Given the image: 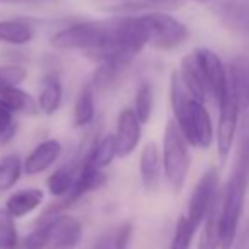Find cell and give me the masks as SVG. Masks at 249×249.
<instances>
[{
	"label": "cell",
	"mask_w": 249,
	"mask_h": 249,
	"mask_svg": "<svg viewBox=\"0 0 249 249\" xmlns=\"http://www.w3.org/2000/svg\"><path fill=\"white\" fill-rule=\"evenodd\" d=\"M115 156H117V151H115L114 134H105L102 138L93 139L82 160L90 161L93 166L104 170V168H107L114 161Z\"/></svg>",
	"instance_id": "obj_20"
},
{
	"label": "cell",
	"mask_w": 249,
	"mask_h": 249,
	"mask_svg": "<svg viewBox=\"0 0 249 249\" xmlns=\"http://www.w3.org/2000/svg\"><path fill=\"white\" fill-rule=\"evenodd\" d=\"M22 173V161L17 154H9L2 158L0 160V194L16 187Z\"/></svg>",
	"instance_id": "obj_24"
},
{
	"label": "cell",
	"mask_w": 249,
	"mask_h": 249,
	"mask_svg": "<svg viewBox=\"0 0 249 249\" xmlns=\"http://www.w3.org/2000/svg\"><path fill=\"white\" fill-rule=\"evenodd\" d=\"M19 246L20 239L16 217L5 207H0V249H19Z\"/></svg>",
	"instance_id": "obj_25"
},
{
	"label": "cell",
	"mask_w": 249,
	"mask_h": 249,
	"mask_svg": "<svg viewBox=\"0 0 249 249\" xmlns=\"http://www.w3.org/2000/svg\"><path fill=\"white\" fill-rule=\"evenodd\" d=\"M171 105L175 112V122L180 127L188 144L207 149L212 144L213 127L210 115L203 102L192 97L178 71L171 75Z\"/></svg>",
	"instance_id": "obj_2"
},
{
	"label": "cell",
	"mask_w": 249,
	"mask_h": 249,
	"mask_svg": "<svg viewBox=\"0 0 249 249\" xmlns=\"http://www.w3.org/2000/svg\"><path fill=\"white\" fill-rule=\"evenodd\" d=\"M131 236H132V224L131 222L122 224V226L114 232L115 249H127L129 241H131Z\"/></svg>",
	"instance_id": "obj_32"
},
{
	"label": "cell",
	"mask_w": 249,
	"mask_h": 249,
	"mask_svg": "<svg viewBox=\"0 0 249 249\" xmlns=\"http://www.w3.org/2000/svg\"><path fill=\"white\" fill-rule=\"evenodd\" d=\"M163 166L171 188L180 194L190 170V149L185 136L175 121H168L163 136Z\"/></svg>",
	"instance_id": "obj_4"
},
{
	"label": "cell",
	"mask_w": 249,
	"mask_h": 249,
	"mask_svg": "<svg viewBox=\"0 0 249 249\" xmlns=\"http://www.w3.org/2000/svg\"><path fill=\"white\" fill-rule=\"evenodd\" d=\"M63 146L58 139H46L39 142L24 160L22 171L29 177H36L48 171L61 156Z\"/></svg>",
	"instance_id": "obj_13"
},
{
	"label": "cell",
	"mask_w": 249,
	"mask_h": 249,
	"mask_svg": "<svg viewBox=\"0 0 249 249\" xmlns=\"http://www.w3.org/2000/svg\"><path fill=\"white\" fill-rule=\"evenodd\" d=\"M197 232V227L194 224H190V220L187 219V215H181L177 222L173 234V241H171L170 249H190L192 237Z\"/></svg>",
	"instance_id": "obj_29"
},
{
	"label": "cell",
	"mask_w": 249,
	"mask_h": 249,
	"mask_svg": "<svg viewBox=\"0 0 249 249\" xmlns=\"http://www.w3.org/2000/svg\"><path fill=\"white\" fill-rule=\"evenodd\" d=\"M226 29L249 34V0H200Z\"/></svg>",
	"instance_id": "obj_6"
},
{
	"label": "cell",
	"mask_w": 249,
	"mask_h": 249,
	"mask_svg": "<svg viewBox=\"0 0 249 249\" xmlns=\"http://www.w3.org/2000/svg\"><path fill=\"white\" fill-rule=\"evenodd\" d=\"M227 92L234 95L241 110L249 108V59L236 58L227 68Z\"/></svg>",
	"instance_id": "obj_14"
},
{
	"label": "cell",
	"mask_w": 249,
	"mask_h": 249,
	"mask_svg": "<svg viewBox=\"0 0 249 249\" xmlns=\"http://www.w3.org/2000/svg\"><path fill=\"white\" fill-rule=\"evenodd\" d=\"M205 226L200 234L198 249H219V234H217V210L212 205L205 219Z\"/></svg>",
	"instance_id": "obj_28"
},
{
	"label": "cell",
	"mask_w": 249,
	"mask_h": 249,
	"mask_svg": "<svg viewBox=\"0 0 249 249\" xmlns=\"http://www.w3.org/2000/svg\"><path fill=\"white\" fill-rule=\"evenodd\" d=\"M33 36H34L33 27L26 20H20V19L0 20V43L22 46V44L31 43Z\"/></svg>",
	"instance_id": "obj_23"
},
{
	"label": "cell",
	"mask_w": 249,
	"mask_h": 249,
	"mask_svg": "<svg viewBox=\"0 0 249 249\" xmlns=\"http://www.w3.org/2000/svg\"><path fill=\"white\" fill-rule=\"evenodd\" d=\"M95 119V89L92 83H85L80 89L73 108V124L75 127H87Z\"/></svg>",
	"instance_id": "obj_19"
},
{
	"label": "cell",
	"mask_w": 249,
	"mask_h": 249,
	"mask_svg": "<svg viewBox=\"0 0 249 249\" xmlns=\"http://www.w3.org/2000/svg\"><path fill=\"white\" fill-rule=\"evenodd\" d=\"M188 0H93L100 12L134 14L141 10H177L187 5Z\"/></svg>",
	"instance_id": "obj_11"
},
{
	"label": "cell",
	"mask_w": 249,
	"mask_h": 249,
	"mask_svg": "<svg viewBox=\"0 0 249 249\" xmlns=\"http://www.w3.org/2000/svg\"><path fill=\"white\" fill-rule=\"evenodd\" d=\"M241 112L243 110L237 100L226 90L224 99L219 102V124H217V151L220 160H226L229 156L234 138H236Z\"/></svg>",
	"instance_id": "obj_9"
},
{
	"label": "cell",
	"mask_w": 249,
	"mask_h": 249,
	"mask_svg": "<svg viewBox=\"0 0 249 249\" xmlns=\"http://www.w3.org/2000/svg\"><path fill=\"white\" fill-rule=\"evenodd\" d=\"M115 17L105 20H83L58 31L51 37V46L56 50H82L92 58L102 59L114 37Z\"/></svg>",
	"instance_id": "obj_3"
},
{
	"label": "cell",
	"mask_w": 249,
	"mask_h": 249,
	"mask_svg": "<svg viewBox=\"0 0 249 249\" xmlns=\"http://www.w3.org/2000/svg\"><path fill=\"white\" fill-rule=\"evenodd\" d=\"M115 151L117 158H127L138 148L141 139V122L132 108H122L115 129Z\"/></svg>",
	"instance_id": "obj_12"
},
{
	"label": "cell",
	"mask_w": 249,
	"mask_h": 249,
	"mask_svg": "<svg viewBox=\"0 0 249 249\" xmlns=\"http://www.w3.org/2000/svg\"><path fill=\"white\" fill-rule=\"evenodd\" d=\"M22 249H48V227L46 222L37 226L22 239Z\"/></svg>",
	"instance_id": "obj_30"
},
{
	"label": "cell",
	"mask_w": 249,
	"mask_h": 249,
	"mask_svg": "<svg viewBox=\"0 0 249 249\" xmlns=\"http://www.w3.org/2000/svg\"><path fill=\"white\" fill-rule=\"evenodd\" d=\"M154 107V90L149 82H142L136 90V99H134V114L138 115L139 122L146 124L151 119Z\"/></svg>",
	"instance_id": "obj_26"
},
{
	"label": "cell",
	"mask_w": 249,
	"mask_h": 249,
	"mask_svg": "<svg viewBox=\"0 0 249 249\" xmlns=\"http://www.w3.org/2000/svg\"><path fill=\"white\" fill-rule=\"evenodd\" d=\"M27 78V71L19 65L0 66V85H19Z\"/></svg>",
	"instance_id": "obj_31"
},
{
	"label": "cell",
	"mask_w": 249,
	"mask_h": 249,
	"mask_svg": "<svg viewBox=\"0 0 249 249\" xmlns=\"http://www.w3.org/2000/svg\"><path fill=\"white\" fill-rule=\"evenodd\" d=\"M48 227V249H73L82 239V222L71 213L59 212L43 220Z\"/></svg>",
	"instance_id": "obj_8"
},
{
	"label": "cell",
	"mask_w": 249,
	"mask_h": 249,
	"mask_svg": "<svg viewBox=\"0 0 249 249\" xmlns=\"http://www.w3.org/2000/svg\"><path fill=\"white\" fill-rule=\"evenodd\" d=\"M93 249H115V243H114V232L112 234H105L102 236L99 241L95 243Z\"/></svg>",
	"instance_id": "obj_34"
},
{
	"label": "cell",
	"mask_w": 249,
	"mask_h": 249,
	"mask_svg": "<svg viewBox=\"0 0 249 249\" xmlns=\"http://www.w3.org/2000/svg\"><path fill=\"white\" fill-rule=\"evenodd\" d=\"M78 168H80V160L76 158L75 161L71 163L65 164V166L58 168L56 171L48 177V190L54 198H61L71 190L73 183H75V178L76 173H78Z\"/></svg>",
	"instance_id": "obj_21"
},
{
	"label": "cell",
	"mask_w": 249,
	"mask_h": 249,
	"mask_svg": "<svg viewBox=\"0 0 249 249\" xmlns=\"http://www.w3.org/2000/svg\"><path fill=\"white\" fill-rule=\"evenodd\" d=\"M142 22L148 31V44L156 50L170 51L181 46L188 37V27L161 10L144 14Z\"/></svg>",
	"instance_id": "obj_5"
},
{
	"label": "cell",
	"mask_w": 249,
	"mask_h": 249,
	"mask_svg": "<svg viewBox=\"0 0 249 249\" xmlns=\"http://www.w3.org/2000/svg\"><path fill=\"white\" fill-rule=\"evenodd\" d=\"M180 78L183 80L185 87L188 89V92L192 93L194 99H197L200 102H205L207 95V87H205V80H203V73L200 68V61L197 51H192L181 59V66L180 71H178Z\"/></svg>",
	"instance_id": "obj_16"
},
{
	"label": "cell",
	"mask_w": 249,
	"mask_h": 249,
	"mask_svg": "<svg viewBox=\"0 0 249 249\" xmlns=\"http://www.w3.org/2000/svg\"><path fill=\"white\" fill-rule=\"evenodd\" d=\"M12 122H14V114H10L9 110L0 107V138H2V134L7 131V127H9Z\"/></svg>",
	"instance_id": "obj_33"
},
{
	"label": "cell",
	"mask_w": 249,
	"mask_h": 249,
	"mask_svg": "<svg viewBox=\"0 0 249 249\" xmlns=\"http://www.w3.org/2000/svg\"><path fill=\"white\" fill-rule=\"evenodd\" d=\"M63 102V85L56 75H48L43 82V89L39 92L36 104L37 110L44 115H54L59 110Z\"/></svg>",
	"instance_id": "obj_18"
},
{
	"label": "cell",
	"mask_w": 249,
	"mask_h": 249,
	"mask_svg": "<svg viewBox=\"0 0 249 249\" xmlns=\"http://www.w3.org/2000/svg\"><path fill=\"white\" fill-rule=\"evenodd\" d=\"M44 200V192L41 188H22L17 190L16 194H12L5 202V209L12 213L16 219L26 217L27 213L34 212L36 209H39L43 205Z\"/></svg>",
	"instance_id": "obj_17"
},
{
	"label": "cell",
	"mask_w": 249,
	"mask_h": 249,
	"mask_svg": "<svg viewBox=\"0 0 249 249\" xmlns=\"http://www.w3.org/2000/svg\"><path fill=\"white\" fill-rule=\"evenodd\" d=\"M0 107L10 114L36 115L39 112L36 99L19 85H0Z\"/></svg>",
	"instance_id": "obj_15"
},
{
	"label": "cell",
	"mask_w": 249,
	"mask_h": 249,
	"mask_svg": "<svg viewBox=\"0 0 249 249\" xmlns=\"http://www.w3.org/2000/svg\"><path fill=\"white\" fill-rule=\"evenodd\" d=\"M249 185V129H246L237 153L236 168L227 181L220 212L217 213V234H219V248L232 249L236 241L237 226L244 209V200Z\"/></svg>",
	"instance_id": "obj_1"
},
{
	"label": "cell",
	"mask_w": 249,
	"mask_h": 249,
	"mask_svg": "<svg viewBox=\"0 0 249 249\" xmlns=\"http://www.w3.org/2000/svg\"><path fill=\"white\" fill-rule=\"evenodd\" d=\"M160 164L161 156L158 146L154 142H148L142 148L141 158H139V171H141V180L148 190L154 188L160 180Z\"/></svg>",
	"instance_id": "obj_22"
},
{
	"label": "cell",
	"mask_w": 249,
	"mask_h": 249,
	"mask_svg": "<svg viewBox=\"0 0 249 249\" xmlns=\"http://www.w3.org/2000/svg\"><path fill=\"white\" fill-rule=\"evenodd\" d=\"M99 63V68L95 70L92 82H90L93 85V89H108L110 85H114L119 75L125 70L124 66L117 65L115 61H110V59H104V61Z\"/></svg>",
	"instance_id": "obj_27"
},
{
	"label": "cell",
	"mask_w": 249,
	"mask_h": 249,
	"mask_svg": "<svg viewBox=\"0 0 249 249\" xmlns=\"http://www.w3.org/2000/svg\"><path fill=\"white\" fill-rule=\"evenodd\" d=\"M217 187H219V171H217L215 166H212L202 175L197 187L192 192L190 203H188L187 219L197 229L207 217L209 210L212 209L213 200H215L217 195Z\"/></svg>",
	"instance_id": "obj_7"
},
{
	"label": "cell",
	"mask_w": 249,
	"mask_h": 249,
	"mask_svg": "<svg viewBox=\"0 0 249 249\" xmlns=\"http://www.w3.org/2000/svg\"><path fill=\"white\" fill-rule=\"evenodd\" d=\"M197 56L200 61V68L203 73V80H205L207 87V95L212 97L213 100L219 102L224 99L227 90V68L222 63L220 56L213 53L209 48H197Z\"/></svg>",
	"instance_id": "obj_10"
},
{
	"label": "cell",
	"mask_w": 249,
	"mask_h": 249,
	"mask_svg": "<svg viewBox=\"0 0 249 249\" xmlns=\"http://www.w3.org/2000/svg\"><path fill=\"white\" fill-rule=\"evenodd\" d=\"M127 249H129V248H127Z\"/></svg>",
	"instance_id": "obj_35"
}]
</instances>
